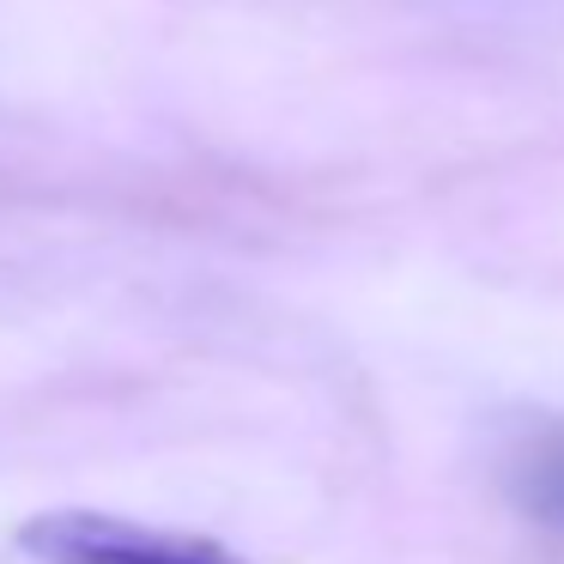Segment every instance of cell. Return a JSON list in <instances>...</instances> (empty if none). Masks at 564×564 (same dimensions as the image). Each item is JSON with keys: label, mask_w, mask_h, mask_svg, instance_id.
<instances>
[{"label": "cell", "mask_w": 564, "mask_h": 564, "mask_svg": "<svg viewBox=\"0 0 564 564\" xmlns=\"http://www.w3.org/2000/svg\"><path fill=\"white\" fill-rule=\"evenodd\" d=\"M503 491L534 528L564 540V425H540L503 455Z\"/></svg>", "instance_id": "cell-2"}, {"label": "cell", "mask_w": 564, "mask_h": 564, "mask_svg": "<svg viewBox=\"0 0 564 564\" xmlns=\"http://www.w3.org/2000/svg\"><path fill=\"white\" fill-rule=\"evenodd\" d=\"M13 540L31 564H243L200 534L128 522L110 510H43L19 522Z\"/></svg>", "instance_id": "cell-1"}]
</instances>
